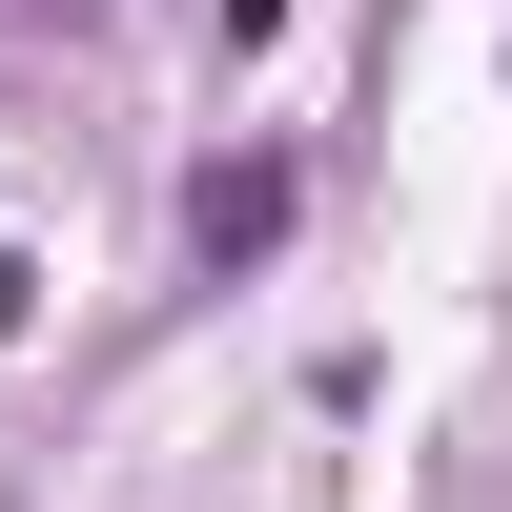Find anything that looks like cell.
Wrapping results in <instances>:
<instances>
[{
	"label": "cell",
	"instance_id": "obj_1",
	"mask_svg": "<svg viewBox=\"0 0 512 512\" xmlns=\"http://www.w3.org/2000/svg\"><path fill=\"white\" fill-rule=\"evenodd\" d=\"M185 246H205V267H267V246H287V164H205V185H185Z\"/></svg>",
	"mask_w": 512,
	"mask_h": 512
}]
</instances>
